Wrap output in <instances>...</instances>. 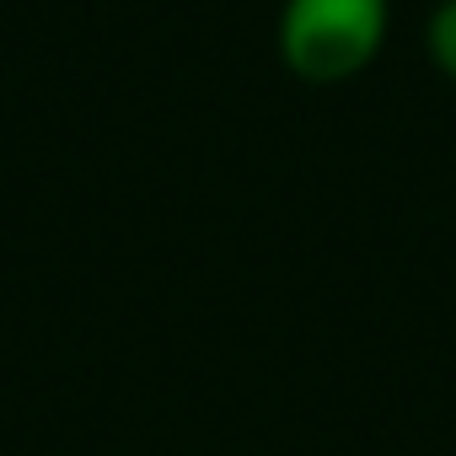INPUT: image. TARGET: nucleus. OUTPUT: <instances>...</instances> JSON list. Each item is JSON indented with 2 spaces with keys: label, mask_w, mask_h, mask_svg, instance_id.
Returning a JSON list of instances; mask_svg holds the SVG:
<instances>
[{
  "label": "nucleus",
  "mask_w": 456,
  "mask_h": 456,
  "mask_svg": "<svg viewBox=\"0 0 456 456\" xmlns=\"http://www.w3.org/2000/svg\"><path fill=\"white\" fill-rule=\"evenodd\" d=\"M392 0H285L280 54L301 81H349L387 44Z\"/></svg>",
  "instance_id": "1"
},
{
  "label": "nucleus",
  "mask_w": 456,
  "mask_h": 456,
  "mask_svg": "<svg viewBox=\"0 0 456 456\" xmlns=\"http://www.w3.org/2000/svg\"><path fill=\"white\" fill-rule=\"evenodd\" d=\"M424 44L435 54V65L456 81V0H440L429 12V28H424Z\"/></svg>",
  "instance_id": "2"
}]
</instances>
